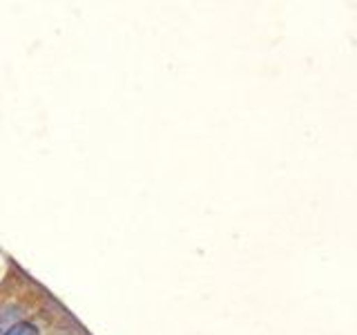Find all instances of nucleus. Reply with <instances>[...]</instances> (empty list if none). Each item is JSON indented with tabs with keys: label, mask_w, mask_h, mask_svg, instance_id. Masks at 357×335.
<instances>
[{
	"label": "nucleus",
	"mask_w": 357,
	"mask_h": 335,
	"mask_svg": "<svg viewBox=\"0 0 357 335\" xmlns=\"http://www.w3.org/2000/svg\"><path fill=\"white\" fill-rule=\"evenodd\" d=\"M5 335H38V327H33L31 322H18Z\"/></svg>",
	"instance_id": "f257e3e1"
}]
</instances>
